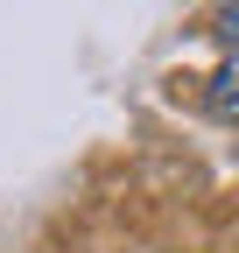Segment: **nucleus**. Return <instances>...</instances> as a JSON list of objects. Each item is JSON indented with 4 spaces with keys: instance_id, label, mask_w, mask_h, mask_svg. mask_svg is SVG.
<instances>
[{
    "instance_id": "nucleus-1",
    "label": "nucleus",
    "mask_w": 239,
    "mask_h": 253,
    "mask_svg": "<svg viewBox=\"0 0 239 253\" xmlns=\"http://www.w3.org/2000/svg\"><path fill=\"white\" fill-rule=\"evenodd\" d=\"M211 113H218V120H239V56L211 78Z\"/></svg>"
},
{
    "instance_id": "nucleus-2",
    "label": "nucleus",
    "mask_w": 239,
    "mask_h": 253,
    "mask_svg": "<svg viewBox=\"0 0 239 253\" xmlns=\"http://www.w3.org/2000/svg\"><path fill=\"white\" fill-rule=\"evenodd\" d=\"M218 36H225V42H239V0H232V7H218Z\"/></svg>"
}]
</instances>
